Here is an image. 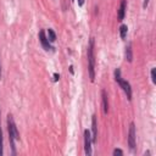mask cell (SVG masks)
<instances>
[{
    "instance_id": "8fae6325",
    "label": "cell",
    "mask_w": 156,
    "mask_h": 156,
    "mask_svg": "<svg viewBox=\"0 0 156 156\" xmlns=\"http://www.w3.org/2000/svg\"><path fill=\"white\" fill-rule=\"evenodd\" d=\"M127 33H128V27H127V24H121V27H119V35H121V38H122V39H126Z\"/></svg>"
},
{
    "instance_id": "9c48e42d",
    "label": "cell",
    "mask_w": 156,
    "mask_h": 156,
    "mask_svg": "<svg viewBox=\"0 0 156 156\" xmlns=\"http://www.w3.org/2000/svg\"><path fill=\"white\" fill-rule=\"evenodd\" d=\"M101 98H102V108H104V113L108 112V99H107V93L106 90H101Z\"/></svg>"
},
{
    "instance_id": "e0dca14e",
    "label": "cell",
    "mask_w": 156,
    "mask_h": 156,
    "mask_svg": "<svg viewBox=\"0 0 156 156\" xmlns=\"http://www.w3.org/2000/svg\"><path fill=\"white\" fill-rule=\"evenodd\" d=\"M60 79V74H57V73H55L54 74V82H57Z\"/></svg>"
},
{
    "instance_id": "52a82bcc",
    "label": "cell",
    "mask_w": 156,
    "mask_h": 156,
    "mask_svg": "<svg viewBox=\"0 0 156 156\" xmlns=\"http://www.w3.org/2000/svg\"><path fill=\"white\" fill-rule=\"evenodd\" d=\"M126 10H127V0H121V5H119L118 12H117V20H118L119 22H122V21L124 20Z\"/></svg>"
},
{
    "instance_id": "ffe728a7",
    "label": "cell",
    "mask_w": 156,
    "mask_h": 156,
    "mask_svg": "<svg viewBox=\"0 0 156 156\" xmlns=\"http://www.w3.org/2000/svg\"><path fill=\"white\" fill-rule=\"evenodd\" d=\"M72 1H73V0H72Z\"/></svg>"
},
{
    "instance_id": "277c9868",
    "label": "cell",
    "mask_w": 156,
    "mask_h": 156,
    "mask_svg": "<svg viewBox=\"0 0 156 156\" xmlns=\"http://www.w3.org/2000/svg\"><path fill=\"white\" fill-rule=\"evenodd\" d=\"M128 145L130 150L135 149L136 145V132H135V124L132 122L129 126V132H128Z\"/></svg>"
},
{
    "instance_id": "5b68a950",
    "label": "cell",
    "mask_w": 156,
    "mask_h": 156,
    "mask_svg": "<svg viewBox=\"0 0 156 156\" xmlns=\"http://www.w3.org/2000/svg\"><path fill=\"white\" fill-rule=\"evenodd\" d=\"M84 152L87 156L91 155V135L88 129L84 130Z\"/></svg>"
},
{
    "instance_id": "4fadbf2b",
    "label": "cell",
    "mask_w": 156,
    "mask_h": 156,
    "mask_svg": "<svg viewBox=\"0 0 156 156\" xmlns=\"http://www.w3.org/2000/svg\"><path fill=\"white\" fill-rule=\"evenodd\" d=\"M0 117H1V111H0ZM4 141H2V129H1V118H0V156L4 154V151H2V146H4V144H2Z\"/></svg>"
},
{
    "instance_id": "ac0fdd59",
    "label": "cell",
    "mask_w": 156,
    "mask_h": 156,
    "mask_svg": "<svg viewBox=\"0 0 156 156\" xmlns=\"http://www.w3.org/2000/svg\"><path fill=\"white\" fill-rule=\"evenodd\" d=\"M78 1V5L79 6H83V4H84V0H77Z\"/></svg>"
},
{
    "instance_id": "d6986e66",
    "label": "cell",
    "mask_w": 156,
    "mask_h": 156,
    "mask_svg": "<svg viewBox=\"0 0 156 156\" xmlns=\"http://www.w3.org/2000/svg\"><path fill=\"white\" fill-rule=\"evenodd\" d=\"M0 78H1V65H0Z\"/></svg>"
},
{
    "instance_id": "9a60e30c",
    "label": "cell",
    "mask_w": 156,
    "mask_h": 156,
    "mask_svg": "<svg viewBox=\"0 0 156 156\" xmlns=\"http://www.w3.org/2000/svg\"><path fill=\"white\" fill-rule=\"evenodd\" d=\"M113 155H115V156H122V155H123V151H122L121 149H115V150H113Z\"/></svg>"
},
{
    "instance_id": "7c38bea8",
    "label": "cell",
    "mask_w": 156,
    "mask_h": 156,
    "mask_svg": "<svg viewBox=\"0 0 156 156\" xmlns=\"http://www.w3.org/2000/svg\"><path fill=\"white\" fill-rule=\"evenodd\" d=\"M48 39H49L50 43H54V41L56 40V34H55V32H54L51 28L48 29Z\"/></svg>"
},
{
    "instance_id": "6da1fadb",
    "label": "cell",
    "mask_w": 156,
    "mask_h": 156,
    "mask_svg": "<svg viewBox=\"0 0 156 156\" xmlns=\"http://www.w3.org/2000/svg\"><path fill=\"white\" fill-rule=\"evenodd\" d=\"M7 130H9V140H10V145L12 149V155H16L15 141L20 139V134H18L17 127L15 124V121H13V117L11 113L7 115Z\"/></svg>"
},
{
    "instance_id": "5bb4252c",
    "label": "cell",
    "mask_w": 156,
    "mask_h": 156,
    "mask_svg": "<svg viewBox=\"0 0 156 156\" xmlns=\"http://www.w3.org/2000/svg\"><path fill=\"white\" fill-rule=\"evenodd\" d=\"M151 80L154 84H156V68L151 69Z\"/></svg>"
},
{
    "instance_id": "2e32d148",
    "label": "cell",
    "mask_w": 156,
    "mask_h": 156,
    "mask_svg": "<svg viewBox=\"0 0 156 156\" xmlns=\"http://www.w3.org/2000/svg\"><path fill=\"white\" fill-rule=\"evenodd\" d=\"M149 1H150V0H143V7H144V9H146V7H147Z\"/></svg>"
},
{
    "instance_id": "30bf717a",
    "label": "cell",
    "mask_w": 156,
    "mask_h": 156,
    "mask_svg": "<svg viewBox=\"0 0 156 156\" xmlns=\"http://www.w3.org/2000/svg\"><path fill=\"white\" fill-rule=\"evenodd\" d=\"M124 55H126V60L128 62H132L133 61V52H132V45L128 44L126 46V51H124Z\"/></svg>"
},
{
    "instance_id": "8992f818",
    "label": "cell",
    "mask_w": 156,
    "mask_h": 156,
    "mask_svg": "<svg viewBox=\"0 0 156 156\" xmlns=\"http://www.w3.org/2000/svg\"><path fill=\"white\" fill-rule=\"evenodd\" d=\"M39 41H40V44H41L44 50H46V51L54 50V48L50 45V41H49V39H48V37L45 34V30H43V29L39 32Z\"/></svg>"
},
{
    "instance_id": "7a4b0ae2",
    "label": "cell",
    "mask_w": 156,
    "mask_h": 156,
    "mask_svg": "<svg viewBox=\"0 0 156 156\" xmlns=\"http://www.w3.org/2000/svg\"><path fill=\"white\" fill-rule=\"evenodd\" d=\"M88 72L90 82L95 80V58H94V39L91 38L88 44Z\"/></svg>"
},
{
    "instance_id": "ba28073f",
    "label": "cell",
    "mask_w": 156,
    "mask_h": 156,
    "mask_svg": "<svg viewBox=\"0 0 156 156\" xmlns=\"http://www.w3.org/2000/svg\"><path fill=\"white\" fill-rule=\"evenodd\" d=\"M91 130H93L91 143H95L96 136H98V122H96V116L95 115H93V117H91Z\"/></svg>"
},
{
    "instance_id": "3957f363",
    "label": "cell",
    "mask_w": 156,
    "mask_h": 156,
    "mask_svg": "<svg viewBox=\"0 0 156 156\" xmlns=\"http://www.w3.org/2000/svg\"><path fill=\"white\" fill-rule=\"evenodd\" d=\"M115 80H116L117 84L122 88V90H123L124 94L127 95V99L130 101V100H132V88H130L129 82L122 79V77H121V69H119V68H116V69H115Z\"/></svg>"
}]
</instances>
